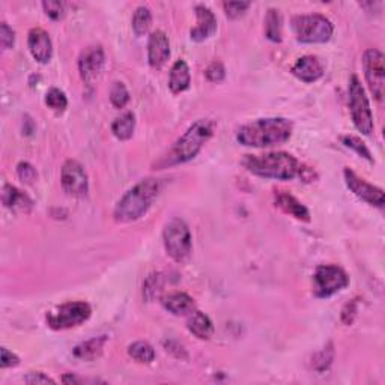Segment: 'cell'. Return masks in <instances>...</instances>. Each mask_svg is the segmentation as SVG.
<instances>
[{
	"label": "cell",
	"instance_id": "cell-1",
	"mask_svg": "<svg viewBox=\"0 0 385 385\" xmlns=\"http://www.w3.org/2000/svg\"><path fill=\"white\" fill-rule=\"evenodd\" d=\"M292 122L285 118H265L243 125L236 140L248 148H271L286 143L292 135Z\"/></svg>",
	"mask_w": 385,
	"mask_h": 385
},
{
	"label": "cell",
	"instance_id": "cell-2",
	"mask_svg": "<svg viewBox=\"0 0 385 385\" xmlns=\"http://www.w3.org/2000/svg\"><path fill=\"white\" fill-rule=\"evenodd\" d=\"M162 188L163 182L157 178H146L135 184L116 204L113 211L115 221L131 223L142 219L160 196Z\"/></svg>",
	"mask_w": 385,
	"mask_h": 385
},
{
	"label": "cell",
	"instance_id": "cell-3",
	"mask_svg": "<svg viewBox=\"0 0 385 385\" xmlns=\"http://www.w3.org/2000/svg\"><path fill=\"white\" fill-rule=\"evenodd\" d=\"M214 122L211 119H199L195 124L188 126V130L173 143V146L168 149L167 154L162 157L158 162V167H172L191 162L205 143L212 138L214 134Z\"/></svg>",
	"mask_w": 385,
	"mask_h": 385
},
{
	"label": "cell",
	"instance_id": "cell-4",
	"mask_svg": "<svg viewBox=\"0 0 385 385\" xmlns=\"http://www.w3.org/2000/svg\"><path fill=\"white\" fill-rule=\"evenodd\" d=\"M243 166L265 179L289 181L300 176L302 164L287 152H268L263 155H245Z\"/></svg>",
	"mask_w": 385,
	"mask_h": 385
},
{
	"label": "cell",
	"instance_id": "cell-5",
	"mask_svg": "<svg viewBox=\"0 0 385 385\" xmlns=\"http://www.w3.org/2000/svg\"><path fill=\"white\" fill-rule=\"evenodd\" d=\"M292 30L300 43L324 44L331 39L334 26L325 15L302 14L292 19Z\"/></svg>",
	"mask_w": 385,
	"mask_h": 385
},
{
	"label": "cell",
	"instance_id": "cell-6",
	"mask_svg": "<svg viewBox=\"0 0 385 385\" xmlns=\"http://www.w3.org/2000/svg\"><path fill=\"white\" fill-rule=\"evenodd\" d=\"M349 111L357 130L361 134L371 135L375 128L373 113L364 87L357 76H352L349 82Z\"/></svg>",
	"mask_w": 385,
	"mask_h": 385
},
{
	"label": "cell",
	"instance_id": "cell-7",
	"mask_svg": "<svg viewBox=\"0 0 385 385\" xmlns=\"http://www.w3.org/2000/svg\"><path fill=\"white\" fill-rule=\"evenodd\" d=\"M91 315L92 309L89 304L85 301H71L48 311L45 320L52 330L60 331L85 324L91 318Z\"/></svg>",
	"mask_w": 385,
	"mask_h": 385
},
{
	"label": "cell",
	"instance_id": "cell-8",
	"mask_svg": "<svg viewBox=\"0 0 385 385\" xmlns=\"http://www.w3.org/2000/svg\"><path fill=\"white\" fill-rule=\"evenodd\" d=\"M163 243L167 254L175 262H184L191 253V234L187 223L172 219L163 230Z\"/></svg>",
	"mask_w": 385,
	"mask_h": 385
},
{
	"label": "cell",
	"instance_id": "cell-9",
	"mask_svg": "<svg viewBox=\"0 0 385 385\" xmlns=\"http://www.w3.org/2000/svg\"><path fill=\"white\" fill-rule=\"evenodd\" d=\"M348 285V274L337 265H319L313 274V292L318 298H330Z\"/></svg>",
	"mask_w": 385,
	"mask_h": 385
},
{
	"label": "cell",
	"instance_id": "cell-10",
	"mask_svg": "<svg viewBox=\"0 0 385 385\" xmlns=\"http://www.w3.org/2000/svg\"><path fill=\"white\" fill-rule=\"evenodd\" d=\"M364 77L368 89L376 101H382L385 95V58L378 48H368L363 54Z\"/></svg>",
	"mask_w": 385,
	"mask_h": 385
},
{
	"label": "cell",
	"instance_id": "cell-11",
	"mask_svg": "<svg viewBox=\"0 0 385 385\" xmlns=\"http://www.w3.org/2000/svg\"><path fill=\"white\" fill-rule=\"evenodd\" d=\"M60 184L63 191L71 197H86L89 192V178L85 167L76 160H68L62 166Z\"/></svg>",
	"mask_w": 385,
	"mask_h": 385
},
{
	"label": "cell",
	"instance_id": "cell-12",
	"mask_svg": "<svg viewBox=\"0 0 385 385\" xmlns=\"http://www.w3.org/2000/svg\"><path fill=\"white\" fill-rule=\"evenodd\" d=\"M343 176H344V182H346V187L354 192L358 199L364 200L366 204L376 208L384 206L385 195L382 188L375 187L372 184H368L366 179L360 178V176L354 170H351L349 167L344 168Z\"/></svg>",
	"mask_w": 385,
	"mask_h": 385
},
{
	"label": "cell",
	"instance_id": "cell-13",
	"mask_svg": "<svg viewBox=\"0 0 385 385\" xmlns=\"http://www.w3.org/2000/svg\"><path fill=\"white\" fill-rule=\"evenodd\" d=\"M104 62H106V56H104L102 47L92 45L85 48L78 58V71L86 83H92L101 74Z\"/></svg>",
	"mask_w": 385,
	"mask_h": 385
},
{
	"label": "cell",
	"instance_id": "cell-14",
	"mask_svg": "<svg viewBox=\"0 0 385 385\" xmlns=\"http://www.w3.org/2000/svg\"><path fill=\"white\" fill-rule=\"evenodd\" d=\"M197 24L190 32V38L195 43H204L210 39L217 32V19L214 12L205 5H197L195 8Z\"/></svg>",
	"mask_w": 385,
	"mask_h": 385
},
{
	"label": "cell",
	"instance_id": "cell-15",
	"mask_svg": "<svg viewBox=\"0 0 385 385\" xmlns=\"http://www.w3.org/2000/svg\"><path fill=\"white\" fill-rule=\"evenodd\" d=\"M28 45L29 52L36 62L39 63H47L50 62L53 56V44L50 35L41 28H34L30 29L28 35Z\"/></svg>",
	"mask_w": 385,
	"mask_h": 385
},
{
	"label": "cell",
	"instance_id": "cell-16",
	"mask_svg": "<svg viewBox=\"0 0 385 385\" xmlns=\"http://www.w3.org/2000/svg\"><path fill=\"white\" fill-rule=\"evenodd\" d=\"M170 58V43L163 30L152 32L148 41V62L152 68H162Z\"/></svg>",
	"mask_w": 385,
	"mask_h": 385
},
{
	"label": "cell",
	"instance_id": "cell-17",
	"mask_svg": "<svg viewBox=\"0 0 385 385\" xmlns=\"http://www.w3.org/2000/svg\"><path fill=\"white\" fill-rule=\"evenodd\" d=\"M291 72L304 83H315L324 76V65L316 56L307 54L294 63Z\"/></svg>",
	"mask_w": 385,
	"mask_h": 385
},
{
	"label": "cell",
	"instance_id": "cell-18",
	"mask_svg": "<svg viewBox=\"0 0 385 385\" xmlns=\"http://www.w3.org/2000/svg\"><path fill=\"white\" fill-rule=\"evenodd\" d=\"M276 206L280 208L285 214L292 215L294 219L301 221H310V212L306 206H304L298 199L294 197L291 192L287 191H276L274 195Z\"/></svg>",
	"mask_w": 385,
	"mask_h": 385
},
{
	"label": "cell",
	"instance_id": "cell-19",
	"mask_svg": "<svg viewBox=\"0 0 385 385\" xmlns=\"http://www.w3.org/2000/svg\"><path fill=\"white\" fill-rule=\"evenodd\" d=\"M2 202L3 205L14 212H29L34 206L32 199L24 195L23 191H20L17 187L10 186V184H5L2 190Z\"/></svg>",
	"mask_w": 385,
	"mask_h": 385
},
{
	"label": "cell",
	"instance_id": "cell-20",
	"mask_svg": "<svg viewBox=\"0 0 385 385\" xmlns=\"http://www.w3.org/2000/svg\"><path fill=\"white\" fill-rule=\"evenodd\" d=\"M163 307L175 316H186L195 310V300L186 292H172L162 298Z\"/></svg>",
	"mask_w": 385,
	"mask_h": 385
},
{
	"label": "cell",
	"instance_id": "cell-21",
	"mask_svg": "<svg viewBox=\"0 0 385 385\" xmlns=\"http://www.w3.org/2000/svg\"><path fill=\"white\" fill-rule=\"evenodd\" d=\"M187 328L192 336H196L200 340L211 339V336L214 334L212 320L210 319V316L199 310L190 313V318L187 320Z\"/></svg>",
	"mask_w": 385,
	"mask_h": 385
},
{
	"label": "cell",
	"instance_id": "cell-22",
	"mask_svg": "<svg viewBox=\"0 0 385 385\" xmlns=\"http://www.w3.org/2000/svg\"><path fill=\"white\" fill-rule=\"evenodd\" d=\"M191 83L190 68L186 60H176L170 69V76H168V87L173 94H181L187 91Z\"/></svg>",
	"mask_w": 385,
	"mask_h": 385
},
{
	"label": "cell",
	"instance_id": "cell-23",
	"mask_svg": "<svg viewBox=\"0 0 385 385\" xmlns=\"http://www.w3.org/2000/svg\"><path fill=\"white\" fill-rule=\"evenodd\" d=\"M106 342H107L106 336L94 337V339H89V340L77 344L74 351H72V354H74V357L78 360L94 361L102 354L104 344H106Z\"/></svg>",
	"mask_w": 385,
	"mask_h": 385
},
{
	"label": "cell",
	"instance_id": "cell-24",
	"mask_svg": "<svg viewBox=\"0 0 385 385\" xmlns=\"http://www.w3.org/2000/svg\"><path fill=\"white\" fill-rule=\"evenodd\" d=\"M135 130V115L133 111H126V113L116 118L111 124V133H113L118 140H130L133 138Z\"/></svg>",
	"mask_w": 385,
	"mask_h": 385
},
{
	"label": "cell",
	"instance_id": "cell-25",
	"mask_svg": "<svg viewBox=\"0 0 385 385\" xmlns=\"http://www.w3.org/2000/svg\"><path fill=\"white\" fill-rule=\"evenodd\" d=\"M283 20L282 14L278 10L271 8L267 12V17H265V36H267L270 41L272 43H282L283 39Z\"/></svg>",
	"mask_w": 385,
	"mask_h": 385
},
{
	"label": "cell",
	"instance_id": "cell-26",
	"mask_svg": "<svg viewBox=\"0 0 385 385\" xmlns=\"http://www.w3.org/2000/svg\"><path fill=\"white\" fill-rule=\"evenodd\" d=\"M128 355L140 364H149L155 358V351L148 342H134L128 346Z\"/></svg>",
	"mask_w": 385,
	"mask_h": 385
},
{
	"label": "cell",
	"instance_id": "cell-27",
	"mask_svg": "<svg viewBox=\"0 0 385 385\" xmlns=\"http://www.w3.org/2000/svg\"><path fill=\"white\" fill-rule=\"evenodd\" d=\"M152 24V14L149 11V8L146 6H139L138 10L134 11L133 15V30L138 36H143L148 34V30Z\"/></svg>",
	"mask_w": 385,
	"mask_h": 385
},
{
	"label": "cell",
	"instance_id": "cell-28",
	"mask_svg": "<svg viewBox=\"0 0 385 385\" xmlns=\"http://www.w3.org/2000/svg\"><path fill=\"white\" fill-rule=\"evenodd\" d=\"M45 104L56 113H63L68 107V98L58 87H52L45 95Z\"/></svg>",
	"mask_w": 385,
	"mask_h": 385
},
{
	"label": "cell",
	"instance_id": "cell-29",
	"mask_svg": "<svg viewBox=\"0 0 385 385\" xmlns=\"http://www.w3.org/2000/svg\"><path fill=\"white\" fill-rule=\"evenodd\" d=\"M342 142H343L344 146L352 149L355 152V154H358L360 157H363L364 160H367L368 163H373V157L371 154V151H368V148L366 146V143L361 140L360 138H355V135H344V138H342Z\"/></svg>",
	"mask_w": 385,
	"mask_h": 385
},
{
	"label": "cell",
	"instance_id": "cell-30",
	"mask_svg": "<svg viewBox=\"0 0 385 385\" xmlns=\"http://www.w3.org/2000/svg\"><path fill=\"white\" fill-rule=\"evenodd\" d=\"M110 101L116 109H124L130 102V92L126 86L120 82H115L110 89Z\"/></svg>",
	"mask_w": 385,
	"mask_h": 385
},
{
	"label": "cell",
	"instance_id": "cell-31",
	"mask_svg": "<svg viewBox=\"0 0 385 385\" xmlns=\"http://www.w3.org/2000/svg\"><path fill=\"white\" fill-rule=\"evenodd\" d=\"M162 291H163V276L158 274V272L157 274H151L143 285V296L148 301H151L154 300Z\"/></svg>",
	"mask_w": 385,
	"mask_h": 385
},
{
	"label": "cell",
	"instance_id": "cell-32",
	"mask_svg": "<svg viewBox=\"0 0 385 385\" xmlns=\"http://www.w3.org/2000/svg\"><path fill=\"white\" fill-rule=\"evenodd\" d=\"M333 357H334V351H333V346L330 344V346H328L327 349H322L320 352H318L315 357H313L311 366H313V368H316L318 372H324V371H327L328 367H330Z\"/></svg>",
	"mask_w": 385,
	"mask_h": 385
},
{
	"label": "cell",
	"instance_id": "cell-33",
	"mask_svg": "<svg viewBox=\"0 0 385 385\" xmlns=\"http://www.w3.org/2000/svg\"><path fill=\"white\" fill-rule=\"evenodd\" d=\"M250 6H252L250 2H224L223 3L224 12H226L228 17L232 20L241 17V15H243Z\"/></svg>",
	"mask_w": 385,
	"mask_h": 385
},
{
	"label": "cell",
	"instance_id": "cell-34",
	"mask_svg": "<svg viewBox=\"0 0 385 385\" xmlns=\"http://www.w3.org/2000/svg\"><path fill=\"white\" fill-rule=\"evenodd\" d=\"M205 76H206L208 80H210V82L220 83V82H223L224 77H226V69H224V65L221 62L215 60V62L211 63L210 67L206 68Z\"/></svg>",
	"mask_w": 385,
	"mask_h": 385
},
{
	"label": "cell",
	"instance_id": "cell-35",
	"mask_svg": "<svg viewBox=\"0 0 385 385\" xmlns=\"http://www.w3.org/2000/svg\"><path fill=\"white\" fill-rule=\"evenodd\" d=\"M17 175H19V178L26 184H34L36 181V176H38L35 167L32 166L30 163H26V162H21L17 166Z\"/></svg>",
	"mask_w": 385,
	"mask_h": 385
},
{
	"label": "cell",
	"instance_id": "cell-36",
	"mask_svg": "<svg viewBox=\"0 0 385 385\" xmlns=\"http://www.w3.org/2000/svg\"><path fill=\"white\" fill-rule=\"evenodd\" d=\"M43 8L52 20H60L65 14V3L63 2H43Z\"/></svg>",
	"mask_w": 385,
	"mask_h": 385
},
{
	"label": "cell",
	"instance_id": "cell-37",
	"mask_svg": "<svg viewBox=\"0 0 385 385\" xmlns=\"http://www.w3.org/2000/svg\"><path fill=\"white\" fill-rule=\"evenodd\" d=\"M15 43V34L14 30L8 26L6 23L0 24V44H2L3 50H10L14 47Z\"/></svg>",
	"mask_w": 385,
	"mask_h": 385
},
{
	"label": "cell",
	"instance_id": "cell-38",
	"mask_svg": "<svg viewBox=\"0 0 385 385\" xmlns=\"http://www.w3.org/2000/svg\"><path fill=\"white\" fill-rule=\"evenodd\" d=\"M357 311H358V304H357V300H352L349 301L346 306H344L342 309V315H340V319H342V322L344 325H352V322H354V319L357 316Z\"/></svg>",
	"mask_w": 385,
	"mask_h": 385
},
{
	"label": "cell",
	"instance_id": "cell-39",
	"mask_svg": "<svg viewBox=\"0 0 385 385\" xmlns=\"http://www.w3.org/2000/svg\"><path fill=\"white\" fill-rule=\"evenodd\" d=\"M19 364H20V358L10 349L2 348V351H0V367L8 368V367H15Z\"/></svg>",
	"mask_w": 385,
	"mask_h": 385
},
{
	"label": "cell",
	"instance_id": "cell-40",
	"mask_svg": "<svg viewBox=\"0 0 385 385\" xmlns=\"http://www.w3.org/2000/svg\"><path fill=\"white\" fill-rule=\"evenodd\" d=\"M24 382L32 384V385H35V384H56L54 380H52L50 376H47L43 372H30L26 376V378H24Z\"/></svg>",
	"mask_w": 385,
	"mask_h": 385
},
{
	"label": "cell",
	"instance_id": "cell-41",
	"mask_svg": "<svg viewBox=\"0 0 385 385\" xmlns=\"http://www.w3.org/2000/svg\"><path fill=\"white\" fill-rule=\"evenodd\" d=\"M62 382H63V384H82L83 381L80 380L78 376H76V375L67 373V375H63V376H62Z\"/></svg>",
	"mask_w": 385,
	"mask_h": 385
}]
</instances>
